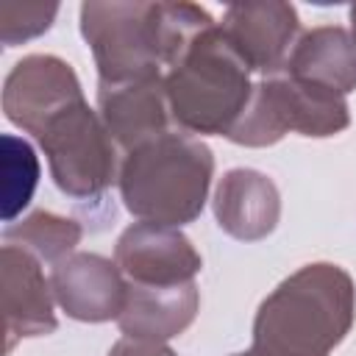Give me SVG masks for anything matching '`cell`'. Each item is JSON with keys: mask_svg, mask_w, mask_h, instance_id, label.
<instances>
[{"mask_svg": "<svg viewBox=\"0 0 356 356\" xmlns=\"http://www.w3.org/2000/svg\"><path fill=\"white\" fill-rule=\"evenodd\" d=\"M253 89L250 67L228 44L220 25L203 31L164 75L170 117L186 134L231 136Z\"/></svg>", "mask_w": 356, "mask_h": 356, "instance_id": "3957f363", "label": "cell"}, {"mask_svg": "<svg viewBox=\"0 0 356 356\" xmlns=\"http://www.w3.org/2000/svg\"><path fill=\"white\" fill-rule=\"evenodd\" d=\"M78 239H81V225L75 220L50 211H33L22 222L6 228V242L25 248L44 261H61L78 245Z\"/></svg>", "mask_w": 356, "mask_h": 356, "instance_id": "2e32d148", "label": "cell"}, {"mask_svg": "<svg viewBox=\"0 0 356 356\" xmlns=\"http://www.w3.org/2000/svg\"><path fill=\"white\" fill-rule=\"evenodd\" d=\"M350 28H353V42H356V6H350Z\"/></svg>", "mask_w": 356, "mask_h": 356, "instance_id": "ffe728a7", "label": "cell"}, {"mask_svg": "<svg viewBox=\"0 0 356 356\" xmlns=\"http://www.w3.org/2000/svg\"><path fill=\"white\" fill-rule=\"evenodd\" d=\"M125 306L117 317L122 334L134 339H170L181 334L197 312V286H136L125 281Z\"/></svg>", "mask_w": 356, "mask_h": 356, "instance_id": "5bb4252c", "label": "cell"}, {"mask_svg": "<svg viewBox=\"0 0 356 356\" xmlns=\"http://www.w3.org/2000/svg\"><path fill=\"white\" fill-rule=\"evenodd\" d=\"M214 159L211 150L186 131H167L128 150L120 167L125 209L139 222L184 225L206 203Z\"/></svg>", "mask_w": 356, "mask_h": 356, "instance_id": "7a4b0ae2", "label": "cell"}, {"mask_svg": "<svg viewBox=\"0 0 356 356\" xmlns=\"http://www.w3.org/2000/svg\"><path fill=\"white\" fill-rule=\"evenodd\" d=\"M83 100L72 67L56 56H28L14 64L3 83L6 117L28 134L39 128L64 106Z\"/></svg>", "mask_w": 356, "mask_h": 356, "instance_id": "ba28073f", "label": "cell"}, {"mask_svg": "<svg viewBox=\"0 0 356 356\" xmlns=\"http://www.w3.org/2000/svg\"><path fill=\"white\" fill-rule=\"evenodd\" d=\"M50 286L58 306L83 323L117 320L128 292L120 267L97 253H75L56 261Z\"/></svg>", "mask_w": 356, "mask_h": 356, "instance_id": "8fae6325", "label": "cell"}, {"mask_svg": "<svg viewBox=\"0 0 356 356\" xmlns=\"http://www.w3.org/2000/svg\"><path fill=\"white\" fill-rule=\"evenodd\" d=\"M350 323V275L337 264H306L264 298L245 356H328Z\"/></svg>", "mask_w": 356, "mask_h": 356, "instance_id": "6da1fadb", "label": "cell"}, {"mask_svg": "<svg viewBox=\"0 0 356 356\" xmlns=\"http://www.w3.org/2000/svg\"><path fill=\"white\" fill-rule=\"evenodd\" d=\"M108 356H175L167 345L161 342H153V339H134V337H125L120 339Z\"/></svg>", "mask_w": 356, "mask_h": 356, "instance_id": "d6986e66", "label": "cell"}, {"mask_svg": "<svg viewBox=\"0 0 356 356\" xmlns=\"http://www.w3.org/2000/svg\"><path fill=\"white\" fill-rule=\"evenodd\" d=\"M81 33L95 53L100 83L161 75L159 3H83Z\"/></svg>", "mask_w": 356, "mask_h": 356, "instance_id": "5b68a950", "label": "cell"}, {"mask_svg": "<svg viewBox=\"0 0 356 356\" xmlns=\"http://www.w3.org/2000/svg\"><path fill=\"white\" fill-rule=\"evenodd\" d=\"M234 356H245V353H234Z\"/></svg>", "mask_w": 356, "mask_h": 356, "instance_id": "44dd1931", "label": "cell"}, {"mask_svg": "<svg viewBox=\"0 0 356 356\" xmlns=\"http://www.w3.org/2000/svg\"><path fill=\"white\" fill-rule=\"evenodd\" d=\"M0 175H3V220L14 222V217L31 203L33 189L39 184V161L33 147L14 136H0Z\"/></svg>", "mask_w": 356, "mask_h": 356, "instance_id": "e0dca14e", "label": "cell"}, {"mask_svg": "<svg viewBox=\"0 0 356 356\" xmlns=\"http://www.w3.org/2000/svg\"><path fill=\"white\" fill-rule=\"evenodd\" d=\"M122 278L136 286H181L200 273V256L192 242L172 225L134 222L114 250Z\"/></svg>", "mask_w": 356, "mask_h": 356, "instance_id": "52a82bcc", "label": "cell"}, {"mask_svg": "<svg viewBox=\"0 0 356 356\" xmlns=\"http://www.w3.org/2000/svg\"><path fill=\"white\" fill-rule=\"evenodd\" d=\"M97 106L111 139L125 150L170 131L164 75L125 83H97Z\"/></svg>", "mask_w": 356, "mask_h": 356, "instance_id": "7c38bea8", "label": "cell"}, {"mask_svg": "<svg viewBox=\"0 0 356 356\" xmlns=\"http://www.w3.org/2000/svg\"><path fill=\"white\" fill-rule=\"evenodd\" d=\"M58 14V3H19L0 0V39L6 47L19 44L25 39L39 36L53 25Z\"/></svg>", "mask_w": 356, "mask_h": 356, "instance_id": "ac0fdd59", "label": "cell"}, {"mask_svg": "<svg viewBox=\"0 0 356 356\" xmlns=\"http://www.w3.org/2000/svg\"><path fill=\"white\" fill-rule=\"evenodd\" d=\"M36 139L64 195L97 197L111 186L117 172L114 139L86 100H75L56 111L39 128Z\"/></svg>", "mask_w": 356, "mask_h": 356, "instance_id": "8992f818", "label": "cell"}, {"mask_svg": "<svg viewBox=\"0 0 356 356\" xmlns=\"http://www.w3.org/2000/svg\"><path fill=\"white\" fill-rule=\"evenodd\" d=\"M284 72L337 95H348L356 89V42L337 25L314 28L289 50Z\"/></svg>", "mask_w": 356, "mask_h": 356, "instance_id": "9a60e30c", "label": "cell"}, {"mask_svg": "<svg viewBox=\"0 0 356 356\" xmlns=\"http://www.w3.org/2000/svg\"><path fill=\"white\" fill-rule=\"evenodd\" d=\"M348 122L345 95L278 72L256 83L250 106L228 139L264 147L278 142L286 131H298L303 136H331L348 128Z\"/></svg>", "mask_w": 356, "mask_h": 356, "instance_id": "277c9868", "label": "cell"}, {"mask_svg": "<svg viewBox=\"0 0 356 356\" xmlns=\"http://www.w3.org/2000/svg\"><path fill=\"white\" fill-rule=\"evenodd\" d=\"M0 278H3V331H6V353L14 350L22 337H42L56 331L50 284L39 267V259L6 242L0 250Z\"/></svg>", "mask_w": 356, "mask_h": 356, "instance_id": "30bf717a", "label": "cell"}, {"mask_svg": "<svg viewBox=\"0 0 356 356\" xmlns=\"http://www.w3.org/2000/svg\"><path fill=\"white\" fill-rule=\"evenodd\" d=\"M220 31L250 72H264L270 78L286 67L298 31V11L289 3H239L225 11Z\"/></svg>", "mask_w": 356, "mask_h": 356, "instance_id": "9c48e42d", "label": "cell"}, {"mask_svg": "<svg viewBox=\"0 0 356 356\" xmlns=\"http://www.w3.org/2000/svg\"><path fill=\"white\" fill-rule=\"evenodd\" d=\"M214 214L225 234L253 242L267 236L281 214L275 184L256 170H231L214 195Z\"/></svg>", "mask_w": 356, "mask_h": 356, "instance_id": "4fadbf2b", "label": "cell"}]
</instances>
